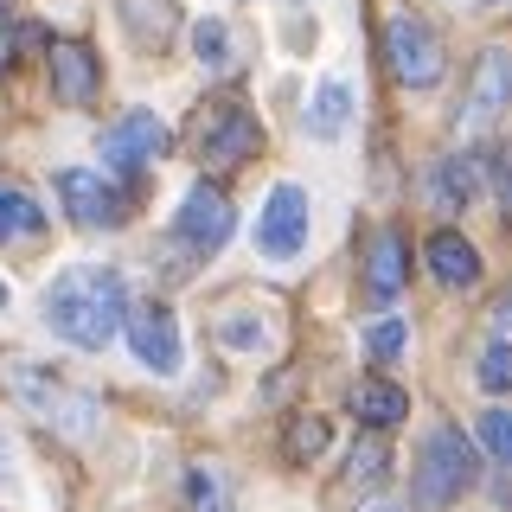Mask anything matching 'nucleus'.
<instances>
[{"label": "nucleus", "mask_w": 512, "mask_h": 512, "mask_svg": "<svg viewBox=\"0 0 512 512\" xmlns=\"http://www.w3.org/2000/svg\"><path fill=\"white\" fill-rule=\"evenodd\" d=\"M122 314H128V288H122L116 269H103V263H77L45 288V327H52L58 340L84 346V352H103L116 340Z\"/></svg>", "instance_id": "obj_1"}, {"label": "nucleus", "mask_w": 512, "mask_h": 512, "mask_svg": "<svg viewBox=\"0 0 512 512\" xmlns=\"http://www.w3.org/2000/svg\"><path fill=\"white\" fill-rule=\"evenodd\" d=\"M474 474H480V455H474V442L461 436L455 423H442V429H429V442H423V455H416V506L423 512H442V506H455L461 493L474 487Z\"/></svg>", "instance_id": "obj_2"}, {"label": "nucleus", "mask_w": 512, "mask_h": 512, "mask_svg": "<svg viewBox=\"0 0 512 512\" xmlns=\"http://www.w3.org/2000/svg\"><path fill=\"white\" fill-rule=\"evenodd\" d=\"M192 148H199V160L212 173H231V167H244V160L263 148V122L250 116L244 103H205L199 109V122H192Z\"/></svg>", "instance_id": "obj_3"}, {"label": "nucleus", "mask_w": 512, "mask_h": 512, "mask_svg": "<svg viewBox=\"0 0 512 512\" xmlns=\"http://www.w3.org/2000/svg\"><path fill=\"white\" fill-rule=\"evenodd\" d=\"M384 58H391V77L404 90H429V84H442V71H448L442 39L423 13H397V20L384 26Z\"/></svg>", "instance_id": "obj_4"}, {"label": "nucleus", "mask_w": 512, "mask_h": 512, "mask_svg": "<svg viewBox=\"0 0 512 512\" xmlns=\"http://www.w3.org/2000/svg\"><path fill=\"white\" fill-rule=\"evenodd\" d=\"M256 250H263L269 263H288V256L308 250V192L295 180H282L263 199V212H256Z\"/></svg>", "instance_id": "obj_5"}, {"label": "nucleus", "mask_w": 512, "mask_h": 512, "mask_svg": "<svg viewBox=\"0 0 512 512\" xmlns=\"http://www.w3.org/2000/svg\"><path fill=\"white\" fill-rule=\"evenodd\" d=\"M122 333H128L135 359L148 365L154 378H173V372H180V320H173L167 301H135V308L122 314Z\"/></svg>", "instance_id": "obj_6"}, {"label": "nucleus", "mask_w": 512, "mask_h": 512, "mask_svg": "<svg viewBox=\"0 0 512 512\" xmlns=\"http://www.w3.org/2000/svg\"><path fill=\"white\" fill-rule=\"evenodd\" d=\"M58 199H64V212H71V224H84V231H116L128 218L122 186H109L103 173H90V167H64L58 173Z\"/></svg>", "instance_id": "obj_7"}, {"label": "nucleus", "mask_w": 512, "mask_h": 512, "mask_svg": "<svg viewBox=\"0 0 512 512\" xmlns=\"http://www.w3.org/2000/svg\"><path fill=\"white\" fill-rule=\"evenodd\" d=\"M160 154H167V122H160L154 109H128V116H116L103 128V160L116 173H141V167H154Z\"/></svg>", "instance_id": "obj_8"}, {"label": "nucleus", "mask_w": 512, "mask_h": 512, "mask_svg": "<svg viewBox=\"0 0 512 512\" xmlns=\"http://www.w3.org/2000/svg\"><path fill=\"white\" fill-rule=\"evenodd\" d=\"M173 231H180V244H192L199 256H212L224 237L237 231V212H231V199H224V186L212 180H199L180 199V218H173Z\"/></svg>", "instance_id": "obj_9"}, {"label": "nucleus", "mask_w": 512, "mask_h": 512, "mask_svg": "<svg viewBox=\"0 0 512 512\" xmlns=\"http://www.w3.org/2000/svg\"><path fill=\"white\" fill-rule=\"evenodd\" d=\"M13 384L26 391V404L39 410L45 423H64L71 436H84V429L96 423V404H90V397H84V391H64L52 372H32V365H20V372H13Z\"/></svg>", "instance_id": "obj_10"}, {"label": "nucleus", "mask_w": 512, "mask_h": 512, "mask_svg": "<svg viewBox=\"0 0 512 512\" xmlns=\"http://www.w3.org/2000/svg\"><path fill=\"white\" fill-rule=\"evenodd\" d=\"M512 109V52H480L474 64V84H468V109H461V122L468 128H487L493 116H506Z\"/></svg>", "instance_id": "obj_11"}, {"label": "nucleus", "mask_w": 512, "mask_h": 512, "mask_svg": "<svg viewBox=\"0 0 512 512\" xmlns=\"http://www.w3.org/2000/svg\"><path fill=\"white\" fill-rule=\"evenodd\" d=\"M45 64H52V90H58V103H71V109H84L96 84H103V64H96V52L84 39H52V52H45Z\"/></svg>", "instance_id": "obj_12"}, {"label": "nucleus", "mask_w": 512, "mask_h": 512, "mask_svg": "<svg viewBox=\"0 0 512 512\" xmlns=\"http://www.w3.org/2000/svg\"><path fill=\"white\" fill-rule=\"evenodd\" d=\"M404 282H410L404 231H378L372 250H365V301H372V308H391V301L404 295Z\"/></svg>", "instance_id": "obj_13"}, {"label": "nucleus", "mask_w": 512, "mask_h": 512, "mask_svg": "<svg viewBox=\"0 0 512 512\" xmlns=\"http://www.w3.org/2000/svg\"><path fill=\"white\" fill-rule=\"evenodd\" d=\"M423 256H429V276H436L442 288H474L480 282V250L461 231H436L423 244Z\"/></svg>", "instance_id": "obj_14"}, {"label": "nucleus", "mask_w": 512, "mask_h": 512, "mask_svg": "<svg viewBox=\"0 0 512 512\" xmlns=\"http://www.w3.org/2000/svg\"><path fill=\"white\" fill-rule=\"evenodd\" d=\"M352 416H359L365 429H397L410 416V397L397 391L391 378H359V391H352Z\"/></svg>", "instance_id": "obj_15"}, {"label": "nucleus", "mask_w": 512, "mask_h": 512, "mask_svg": "<svg viewBox=\"0 0 512 512\" xmlns=\"http://www.w3.org/2000/svg\"><path fill=\"white\" fill-rule=\"evenodd\" d=\"M480 192V160L474 154H448L436 160V173H429V199L442 205V212H461V205H474Z\"/></svg>", "instance_id": "obj_16"}, {"label": "nucleus", "mask_w": 512, "mask_h": 512, "mask_svg": "<svg viewBox=\"0 0 512 512\" xmlns=\"http://www.w3.org/2000/svg\"><path fill=\"white\" fill-rule=\"evenodd\" d=\"M45 231V205L20 180H0V244H32Z\"/></svg>", "instance_id": "obj_17"}, {"label": "nucleus", "mask_w": 512, "mask_h": 512, "mask_svg": "<svg viewBox=\"0 0 512 512\" xmlns=\"http://www.w3.org/2000/svg\"><path fill=\"white\" fill-rule=\"evenodd\" d=\"M346 122H352V84L327 77V84L314 90V103H308V135H314V141H340Z\"/></svg>", "instance_id": "obj_18"}, {"label": "nucleus", "mask_w": 512, "mask_h": 512, "mask_svg": "<svg viewBox=\"0 0 512 512\" xmlns=\"http://www.w3.org/2000/svg\"><path fill=\"white\" fill-rule=\"evenodd\" d=\"M327 436H333V429H327V416H314V410H295V416L282 423V455L295 461V468H308V461H320V455H327Z\"/></svg>", "instance_id": "obj_19"}, {"label": "nucleus", "mask_w": 512, "mask_h": 512, "mask_svg": "<svg viewBox=\"0 0 512 512\" xmlns=\"http://www.w3.org/2000/svg\"><path fill=\"white\" fill-rule=\"evenodd\" d=\"M192 58H199V71H212V77L237 71V39H231V26H224V20H199V26H192Z\"/></svg>", "instance_id": "obj_20"}, {"label": "nucleus", "mask_w": 512, "mask_h": 512, "mask_svg": "<svg viewBox=\"0 0 512 512\" xmlns=\"http://www.w3.org/2000/svg\"><path fill=\"white\" fill-rule=\"evenodd\" d=\"M186 493H192V512H237L231 493H224V474L205 468V461H192V468H186Z\"/></svg>", "instance_id": "obj_21"}, {"label": "nucleus", "mask_w": 512, "mask_h": 512, "mask_svg": "<svg viewBox=\"0 0 512 512\" xmlns=\"http://www.w3.org/2000/svg\"><path fill=\"white\" fill-rule=\"evenodd\" d=\"M384 474H391V448H384V442H359V448H352V461H346L352 487H378Z\"/></svg>", "instance_id": "obj_22"}, {"label": "nucleus", "mask_w": 512, "mask_h": 512, "mask_svg": "<svg viewBox=\"0 0 512 512\" xmlns=\"http://www.w3.org/2000/svg\"><path fill=\"white\" fill-rule=\"evenodd\" d=\"M474 436H480V448H487L493 461H506V468H512V410H487Z\"/></svg>", "instance_id": "obj_23"}, {"label": "nucleus", "mask_w": 512, "mask_h": 512, "mask_svg": "<svg viewBox=\"0 0 512 512\" xmlns=\"http://www.w3.org/2000/svg\"><path fill=\"white\" fill-rule=\"evenodd\" d=\"M404 340H410V327H404V320H378V327L365 333V352H372L378 365H391L397 352H404Z\"/></svg>", "instance_id": "obj_24"}, {"label": "nucleus", "mask_w": 512, "mask_h": 512, "mask_svg": "<svg viewBox=\"0 0 512 512\" xmlns=\"http://www.w3.org/2000/svg\"><path fill=\"white\" fill-rule=\"evenodd\" d=\"M480 384H487V391H506L512 384V340H493L480 352Z\"/></svg>", "instance_id": "obj_25"}, {"label": "nucleus", "mask_w": 512, "mask_h": 512, "mask_svg": "<svg viewBox=\"0 0 512 512\" xmlns=\"http://www.w3.org/2000/svg\"><path fill=\"white\" fill-rule=\"evenodd\" d=\"M224 340H231L237 352H250V346H263V320H244V314H237V320H224Z\"/></svg>", "instance_id": "obj_26"}, {"label": "nucleus", "mask_w": 512, "mask_h": 512, "mask_svg": "<svg viewBox=\"0 0 512 512\" xmlns=\"http://www.w3.org/2000/svg\"><path fill=\"white\" fill-rule=\"evenodd\" d=\"M359 512H404L397 500H372V506H359Z\"/></svg>", "instance_id": "obj_27"}, {"label": "nucleus", "mask_w": 512, "mask_h": 512, "mask_svg": "<svg viewBox=\"0 0 512 512\" xmlns=\"http://www.w3.org/2000/svg\"><path fill=\"white\" fill-rule=\"evenodd\" d=\"M0 480H7V436H0Z\"/></svg>", "instance_id": "obj_28"}, {"label": "nucleus", "mask_w": 512, "mask_h": 512, "mask_svg": "<svg viewBox=\"0 0 512 512\" xmlns=\"http://www.w3.org/2000/svg\"><path fill=\"white\" fill-rule=\"evenodd\" d=\"M0 308H7V282H0Z\"/></svg>", "instance_id": "obj_29"}, {"label": "nucleus", "mask_w": 512, "mask_h": 512, "mask_svg": "<svg viewBox=\"0 0 512 512\" xmlns=\"http://www.w3.org/2000/svg\"><path fill=\"white\" fill-rule=\"evenodd\" d=\"M7 7H13V0H0V20H7Z\"/></svg>", "instance_id": "obj_30"}, {"label": "nucleus", "mask_w": 512, "mask_h": 512, "mask_svg": "<svg viewBox=\"0 0 512 512\" xmlns=\"http://www.w3.org/2000/svg\"><path fill=\"white\" fill-rule=\"evenodd\" d=\"M487 7H506V0H487Z\"/></svg>", "instance_id": "obj_31"}]
</instances>
